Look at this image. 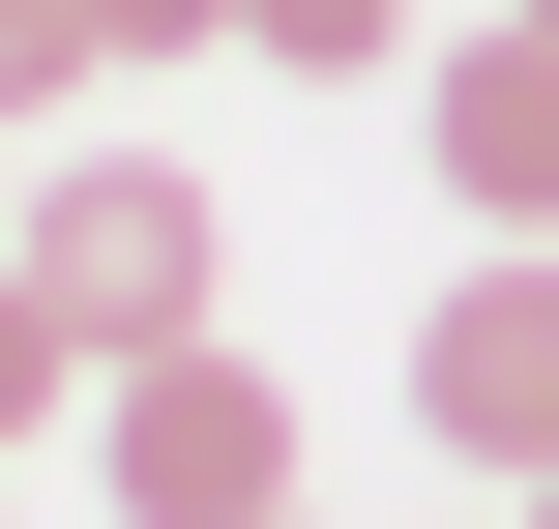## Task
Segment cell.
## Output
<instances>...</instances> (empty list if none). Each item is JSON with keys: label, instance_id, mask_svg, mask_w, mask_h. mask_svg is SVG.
Here are the masks:
<instances>
[{"label": "cell", "instance_id": "cell-3", "mask_svg": "<svg viewBox=\"0 0 559 529\" xmlns=\"http://www.w3.org/2000/svg\"><path fill=\"white\" fill-rule=\"evenodd\" d=\"M413 442H442V471H501V501L559 471V236H472V294L413 324Z\"/></svg>", "mask_w": 559, "mask_h": 529}, {"label": "cell", "instance_id": "cell-7", "mask_svg": "<svg viewBox=\"0 0 559 529\" xmlns=\"http://www.w3.org/2000/svg\"><path fill=\"white\" fill-rule=\"evenodd\" d=\"M265 59H413V0H236Z\"/></svg>", "mask_w": 559, "mask_h": 529}, {"label": "cell", "instance_id": "cell-9", "mask_svg": "<svg viewBox=\"0 0 559 529\" xmlns=\"http://www.w3.org/2000/svg\"><path fill=\"white\" fill-rule=\"evenodd\" d=\"M501 529H559V471H531V501H501Z\"/></svg>", "mask_w": 559, "mask_h": 529}, {"label": "cell", "instance_id": "cell-12", "mask_svg": "<svg viewBox=\"0 0 559 529\" xmlns=\"http://www.w3.org/2000/svg\"><path fill=\"white\" fill-rule=\"evenodd\" d=\"M265 529H295V501H265Z\"/></svg>", "mask_w": 559, "mask_h": 529}, {"label": "cell", "instance_id": "cell-8", "mask_svg": "<svg viewBox=\"0 0 559 529\" xmlns=\"http://www.w3.org/2000/svg\"><path fill=\"white\" fill-rule=\"evenodd\" d=\"M206 29H236V0H88V59H206Z\"/></svg>", "mask_w": 559, "mask_h": 529}, {"label": "cell", "instance_id": "cell-2", "mask_svg": "<svg viewBox=\"0 0 559 529\" xmlns=\"http://www.w3.org/2000/svg\"><path fill=\"white\" fill-rule=\"evenodd\" d=\"M88 442H118V529H265V501H295V383H265V353H206V324H177V353H118V383H88Z\"/></svg>", "mask_w": 559, "mask_h": 529}, {"label": "cell", "instance_id": "cell-6", "mask_svg": "<svg viewBox=\"0 0 559 529\" xmlns=\"http://www.w3.org/2000/svg\"><path fill=\"white\" fill-rule=\"evenodd\" d=\"M59 88H118V59H88V0H0V118H59Z\"/></svg>", "mask_w": 559, "mask_h": 529}, {"label": "cell", "instance_id": "cell-11", "mask_svg": "<svg viewBox=\"0 0 559 529\" xmlns=\"http://www.w3.org/2000/svg\"><path fill=\"white\" fill-rule=\"evenodd\" d=\"M531 29H559V0H531Z\"/></svg>", "mask_w": 559, "mask_h": 529}, {"label": "cell", "instance_id": "cell-5", "mask_svg": "<svg viewBox=\"0 0 559 529\" xmlns=\"http://www.w3.org/2000/svg\"><path fill=\"white\" fill-rule=\"evenodd\" d=\"M59 383H118V353H88V324H59V294H29V265H0V442H29V412H59Z\"/></svg>", "mask_w": 559, "mask_h": 529}, {"label": "cell", "instance_id": "cell-4", "mask_svg": "<svg viewBox=\"0 0 559 529\" xmlns=\"http://www.w3.org/2000/svg\"><path fill=\"white\" fill-rule=\"evenodd\" d=\"M413 147H442V206H472V236H559V29H531V0L413 88Z\"/></svg>", "mask_w": 559, "mask_h": 529}, {"label": "cell", "instance_id": "cell-1", "mask_svg": "<svg viewBox=\"0 0 559 529\" xmlns=\"http://www.w3.org/2000/svg\"><path fill=\"white\" fill-rule=\"evenodd\" d=\"M0 265H29V294H59L88 353H177V324L236 294V236H206V177H177V147H59Z\"/></svg>", "mask_w": 559, "mask_h": 529}, {"label": "cell", "instance_id": "cell-10", "mask_svg": "<svg viewBox=\"0 0 559 529\" xmlns=\"http://www.w3.org/2000/svg\"><path fill=\"white\" fill-rule=\"evenodd\" d=\"M0 236H29V177H0Z\"/></svg>", "mask_w": 559, "mask_h": 529}]
</instances>
